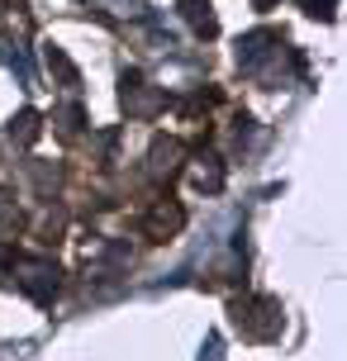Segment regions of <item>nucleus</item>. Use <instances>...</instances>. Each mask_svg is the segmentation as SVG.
I'll list each match as a JSON object with an SVG mask.
<instances>
[{
  "label": "nucleus",
  "instance_id": "obj_1",
  "mask_svg": "<svg viewBox=\"0 0 347 361\" xmlns=\"http://www.w3.org/2000/svg\"><path fill=\"white\" fill-rule=\"evenodd\" d=\"M19 290H24L29 300H38V305H53V295H57V267H53V262H29L24 276H19Z\"/></svg>",
  "mask_w": 347,
  "mask_h": 361
},
{
  "label": "nucleus",
  "instance_id": "obj_2",
  "mask_svg": "<svg viewBox=\"0 0 347 361\" xmlns=\"http://www.w3.org/2000/svg\"><path fill=\"white\" fill-rule=\"evenodd\" d=\"M181 224H185V214H181V209H176V204H157V209L147 214V233L157 238V243H166V238L176 233Z\"/></svg>",
  "mask_w": 347,
  "mask_h": 361
},
{
  "label": "nucleus",
  "instance_id": "obj_3",
  "mask_svg": "<svg viewBox=\"0 0 347 361\" xmlns=\"http://www.w3.org/2000/svg\"><path fill=\"white\" fill-rule=\"evenodd\" d=\"M43 62H48V72H53L62 86H76V81H81V76H76V67L67 62V53H62L57 43H43Z\"/></svg>",
  "mask_w": 347,
  "mask_h": 361
},
{
  "label": "nucleus",
  "instance_id": "obj_4",
  "mask_svg": "<svg viewBox=\"0 0 347 361\" xmlns=\"http://www.w3.org/2000/svg\"><path fill=\"white\" fill-rule=\"evenodd\" d=\"M10 138H15V143H24V147L38 138V114H34V109H19L15 119H10Z\"/></svg>",
  "mask_w": 347,
  "mask_h": 361
},
{
  "label": "nucleus",
  "instance_id": "obj_5",
  "mask_svg": "<svg viewBox=\"0 0 347 361\" xmlns=\"http://www.w3.org/2000/svg\"><path fill=\"white\" fill-rule=\"evenodd\" d=\"M181 15L200 29V34H214V15H209V0H181Z\"/></svg>",
  "mask_w": 347,
  "mask_h": 361
},
{
  "label": "nucleus",
  "instance_id": "obj_6",
  "mask_svg": "<svg viewBox=\"0 0 347 361\" xmlns=\"http://www.w3.org/2000/svg\"><path fill=\"white\" fill-rule=\"evenodd\" d=\"M300 5H305L314 19H333V5H338V0H300Z\"/></svg>",
  "mask_w": 347,
  "mask_h": 361
},
{
  "label": "nucleus",
  "instance_id": "obj_7",
  "mask_svg": "<svg viewBox=\"0 0 347 361\" xmlns=\"http://www.w3.org/2000/svg\"><path fill=\"white\" fill-rule=\"evenodd\" d=\"M10 262H15V257H10V247L0 243V267H10Z\"/></svg>",
  "mask_w": 347,
  "mask_h": 361
},
{
  "label": "nucleus",
  "instance_id": "obj_8",
  "mask_svg": "<svg viewBox=\"0 0 347 361\" xmlns=\"http://www.w3.org/2000/svg\"><path fill=\"white\" fill-rule=\"evenodd\" d=\"M276 0H252V10H272Z\"/></svg>",
  "mask_w": 347,
  "mask_h": 361
}]
</instances>
